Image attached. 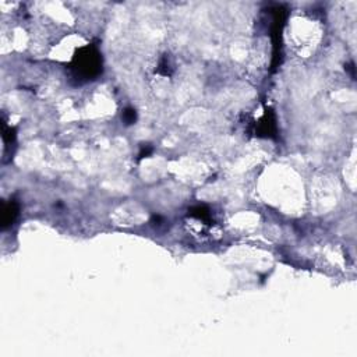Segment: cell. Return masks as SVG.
<instances>
[{
    "label": "cell",
    "instance_id": "4",
    "mask_svg": "<svg viewBox=\"0 0 357 357\" xmlns=\"http://www.w3.org/2000/svg\"><path fill=\"white\" fill-rule=\"evenodd\" d=\"M135 110H133V109H127V110H124V113H123V119H124V121L127 123V124H131V123H134L135 121Z\"/></svg>",
    "mask_w": 357,
    "mask_h": 357
},
{
    "label": "cell",
    "instance_id": "2",
    "mask_svg": "<svg viewBox=\"0 0 357 357\" xmlns=\"http://www.w3.org/2000/svg\"><path fill=\"white\" fill-rule=\"evenodd\" d=\"M17 214H19V205L16 201H10L3 207V212H2V226H3V229H6L7 226L13 225Z\"/></svg>",
    "mask_w": 357,
    "mask_h": 357
},
{
    "label": "cell",
    "instance_id": "1",
    "mask_svg": "<svg viewBox=\"0 0 357 357\" xmlns=\"http://www.w3.org/2000/svg\"><path fill=\"white\" fill-rule=\"evenodd\" d=\"M76 69L80 74H83L87 78L96 77L102 71V60L101 55L94 46H87L80 49L77 56L74 58Z\"/></svg>",
    "mask_w": 357,
    "mask_h": 357
},
{
    "label": "cell",
    "instance_id": "3",
    "mask_svg": "<svg viewBox=\"0 0 357 357\" xmlns=\"http://www.w3.org/2000/svg\"><path fill=\"white\" fill-rule=\"evenodd\" d=\"M275 130H276V127H275L274 116L271 112H267L265 116L262 117L261 124H260V131L267 137H272L275 134Z\"/></svg>",
    "mask_w": 357,
    "mask_h": 357
}]
</instances>
